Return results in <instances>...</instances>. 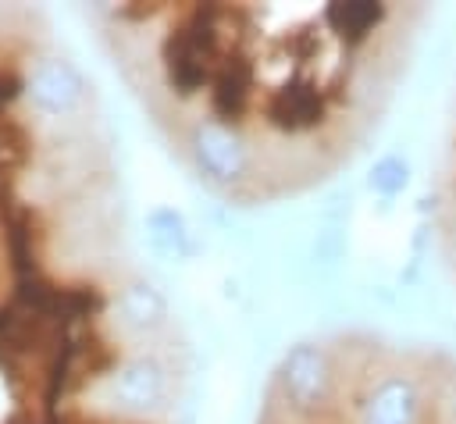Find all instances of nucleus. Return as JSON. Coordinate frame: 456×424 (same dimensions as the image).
<instances>
[{
	"label": "nucleus",
	"mask_w": 456,
	"mask_h": 424,
	"mask_svg": "<svg viewBox=\"0 0 456 424\" xmlns=\"http://www.w3.org/2000/svg\"><path fill=\"white\" fill-rule=\"evenodd\" d=\"M217 18L221 7L207 4V7H192L189 18L167 36L164 43V64H167V82L189 96L196 89H203L207 82H214V61H217Z\"/></svg>",
	"instance_id": "obj_1"
},
{
	"label": "nucleus",
	"mask_w": 456,
	"mask_h": 424,
	"mask_svg": "<svg viewBox=\"0 0 456 424\" xmlns=\"http://www.w3.org/2000/svg\"><path fill=\"white\" fill-rule=\"evenodd\" d=\"M264 118L281 132L314 128L324 118V96H321V89H314L306 82H289V86H281L267 96Z\"/></svg>",
	"instance_id": "obj_2"
},
{
	"label": "nucleus",
	"mask_w": 456,
	"mask_h": 424,
	"mask_svg": "<svg viewBox=\"0 0 456 424\" xmlns=\"http://www.w3.org/2000/svg\"><path fill=\"white\" fill-rule=\"evenodd\" d=\"M249 100H253V68L246 57H228L214 82H210V107L217 114V121L232 125V121H242V114L249 110Z\"/></svg>",
	"instance_id": "obj_3"
},
{
	"label": "nucleus",
	"mask_w": 456,
	"mask_h": 424,
	"mask_svg": "<svg viewBox=\"0 0 456 424\" xmlns=\"http://www.w3.org/2000/svg\"><path fill=\"white\" fill-rule=\"evenodd\" d=\"M324 21L346 43H360L385 21V7L381 4H328L324 7Z\"/></svg>",
	"instance_id": "obj_4"
},
{
	"label": "nucleus",
	"mask_w": 456,
	"mask_h": 424,
	"mask_svg": "<svg viewBox=\"0 0 456 424\" xmlns=\"http://www.w3.org/2000/svg\"><path fill=\"white\" fill-rule=\"evenodd\" d=\"M406 178H410L406 160H399V157H385V160H378L374 171H370V189L392 196V192H399V189L406 185Z\"/></svg>",
	"instance_id": "obj_5"
},
{
	"label": "nucleus",
	"mask_w": 456,
	"mask_h": 424,
	"mask_svg": "<svg viewBox=\"0 0 456 424\" xmlns=\"http://www.w3.org/2000/svg\"><path fill=\"white\" fill-rule=\"evenodd\" d=\"M0 100H4V89H0Z\"/></svg>",
	"instance_id": "obj_6"
}]
</instances>
